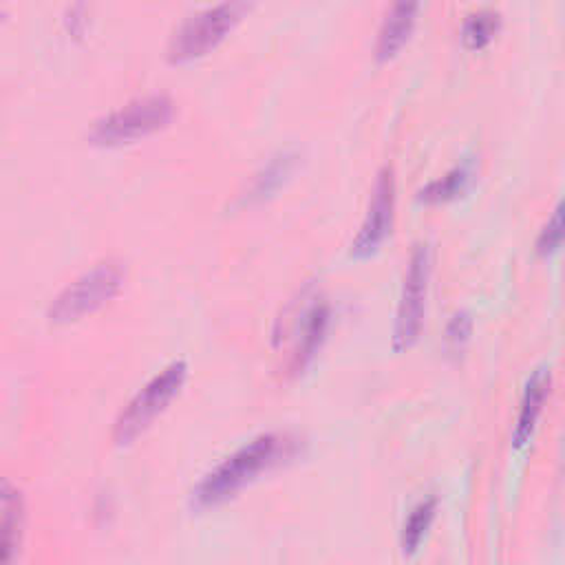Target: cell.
<instances>
[{"label":"cell","mask_w":565,"mask_h":565,"mask_svg":"<svg viewBox=\"0 0 565 565\" xmlns=\"http://www.w3.org/2000/svg\"><path fill=\"white\" fill-rule=\"evenodd\" d=\"M327 324H329V307L324 302L313 305L305 313V324L300 329V338L296 340V347L291 351V362H289L291 371L298 373L311 362V358L318 353V349L324 340Z\"/></svg>","instance_id":"obj_10"},{"label":"cell","mask_w":565,"mask_h":565,"mask_svg":"<svg viewBox=\"0 0 565 565\" xmlns=\"http://www.w3.org/2000/svg\"><path fill=\"white\" fill-rule=\"evenodd\" d=\"M124 282V267L115 258H104L90 269L73 278L64 289L53 298L49 307V318L53 322H71L84 313L95 311L106 300H110Z\"/></svg>","instance_id":"obj_3"},{"label":"cell","mask_w":565,"mask_h":565,"mask_svg":"<svg viewBox=\"0 0 565 565\" xmlns=\"http://www.w3.org/2000/svg\"><path fill=\"white\" fill-rule=\"evenodd\" d=\"M419 4L417 2H395L386 11L375 40V57L391 60L411 38L415 29Z\"/></svg>","instance_id":"obj_8"},{"label":"cell","mask_w":565,"mask_h":565,"mask_svg":"<svg viewBox=\"0 0 565 565\" xmlns=\"http://www.w3.org/2000/svg\"><path fill=\"white\" fill-rule=\"evenodd\" d=\"M433 269V256L428 243H415L408 256V265L402 278L399 302L393 327V347L395 351L411 349L424 329L428 280Z\"/></svg>","instance_id":"obj_4"},{"label":"cell","mask_w":565,"mask_h":565,"mask_svg":"<svg viewBox=\"0 0 565 565\" xmlns=\"http://www.w3.org/2000/svg\"><path fill=\"white\" fill-rule=\"evenodd\" d=\"M294 166V154L289 152H280L278 157H274L254 179V194H269L274 188H278L282 183V179L289 174Z\"/></svg>","instance_id":"obj_15"},{"label":"cell","mask_w":565,"mask_h":565,"mask_svg":"<svg viewBox=\"0 0 565 565\" xmlns=\"http://www.w3.org/2000/svg\"><path fill=\"white\" fill-rule=\"evenodd\" d=\"M172 115H174V104L163 93L135 97L121 104L119 108L110 110L102 119H97L93 124L90 139L99 143L128 141L166 126L172 119Z\"/></svg>","instance_id":"obj_5"},{"label":"cell","mask_w":565,"mask_h":565,"mask_svg":"<svg viewBox=\"0 0 565 565\" xmlns=\"http://www.w3.org/2000/svg\"><path fill=\"white\" fill-rule=\"evenodd\" d=\"M561 238H563V205L558 203L536 236V252L543 256L556 252L561 245Z\"/></svg>","instance_id":"obj_17"},{"label":"cell","mask_w":565,"mask_h":565,"mask_svg":"<svg viewBox=\"0 0 565 565\" xmlns=\"http://www.w3.org/2000/svg\"><path fill=\"white\" fill-rule=\"evenodd\" d=\"M501 29V15L494 9H479L463 20L461 40L468 49H483Z\"/></svg>","instance_id":"obj_13"},{"label":"cell","mask_w":565,"mask_h":565,"mask_svg":"<svg viewBox=\"0 0 565 565\" xmlns=\"http://www.w3.org/2000/svg\"><path fill=\"white\" fill-rule=\"evenodd\" d=\"M435 512H437V497H426L411 510V514L406 516V521L402 525V534H399V545H402L404 556L413 554L419 547V543L424 541V536L435 519Z\"/></svg>","instance_id":"obj_12"},{"label":"cell","mask_w":565,"mask_h":565,"mask_svg":"<svg viewBox=\"0 0 565 565\" xmlns=\"http://www.w3.org/2000/svg\"><path fill=\"white\" fill-rule=\"evenodd\" d=\"M20 534H22L20 501H13V503H7L0 516V565L13 563L20 547Z\"/></svg>","instance_id":"obj_14"},{"label":"cell","mask_w":565,"mask_h":565,"mask_svg":"<svg viewBox=\"0 0 565 565\" xmlns=\"http://www.w3.org/2000/svg\"><path fill=\"white\" fill-rule=\"evenodd\" d=\"M296 450V439L289 435L265 433L234 450L214 466L192 490V501L199 508L216 505L234 497L241 488L254 481L260 472L289 459Z\"/></svg>","instance_id":"obj_1"},{"label":"cell","mask_w":565,"mask_h":565,"mask_svg":"<svg viewBox=\"0 0 565 565\" xmlns=\"http://www.w3.org/2000/svg\"><path fill=\"white\" fill-rule=\"evenodd\" d=\"M472 335V318L468 311H457L444 331V344L450 355H461Z\"/></svg>","instance_id":"obj_16"},{"label":"cell","mask_w":565,"mask_h":565,"mask_svg":"<svg viewBox=\"0 0 565 565\" xmlns=\"http://www.w3.org/2000/svg\"><path fill=\"white\" fill-rule=\"evenodd\" d=\"M395 214V174L391 166H384L373 183L369 207L358 234L351 241V256L366 258L380 249L391 234Z\"/></svg>","instance_id":"obj_7"},{"label":"cell","mask_w":565,"mask_h":565,"mask_svg":"<svg viewBox=\"0 0 565 565\" xmlns=\"http://www.w3.org/2000/svg\"><path fill=\"white\" fill-rule=\"evenodd\" d=\"M0 501H4V503H13V501H20L18 499V492L13 490V486L0 475Z\"/></svg>","instance_id":"obj_18"},{"label":"cell","mask_w":565,"mask_h":565,"mask_svg":"<svg viewBox=\"0 0 565 565\" xmlns=\"http://www.w3.org/2000/svg\"><path fill=\"white\" fill-rule=\"evenodd\" d=\"M245 11V2H218L185 18L170 38L168 57L183 62L207 53L225 38V33L243 18Z\"/></svg>","instance_id":"obj_6"},{"label":"cell","mask_w":565,"mask_h":565,"mask_svg":"<svg viewBox=\"0 0 565 565\" xmlns=\"http://www.w3.org/2000/svg\"><path fill=\"white\" fill-rule=\"evenodd\" d=\"M188 375V364L183 360H174L168 366H163L152 380H148L135 397L128 402V406L119 413L113 439L119 446L130 444L135 437H139L152 419L170 404V399L179 393Z\"/></svg>","instance_id":"obj_2"},{"label":"cell","mask_w":565,"mask_h":565,"mask_svg":"<svg viewBox=\"0 0 565 565\" xmlns=\"http://www.w3.org/2000/svg\"><path fill=\"white\" fill-rule=\"evenodd\" d=\"M470 179H472V166H470V161H461L459 166L450 168L444 177L426 183L417 192V199L424 203H441V201L455 199L457 194H461L468 188Z\"/></svg>","instance_id":"obj_11"},{"label":"cell","mask_w":565,"mask_h":565,"mask_svg":"<svg viewBox=\"0 0 565 565\" xmlns=\"http://www.w3.org/2000/svg\"><path fill=\"white\" fill-rule=\"evenodd\" d=\"M550 382H552V375H550V369L547 366H541L536 369L527 382H525V391H523V399H521V411H519V419H516V426H514V446L521 448L530 441L534 428H536V422H539V415L543 411V404H545V397L550 393Z\"/></svg>","instance_id":"obj_9"}]
</instances>
